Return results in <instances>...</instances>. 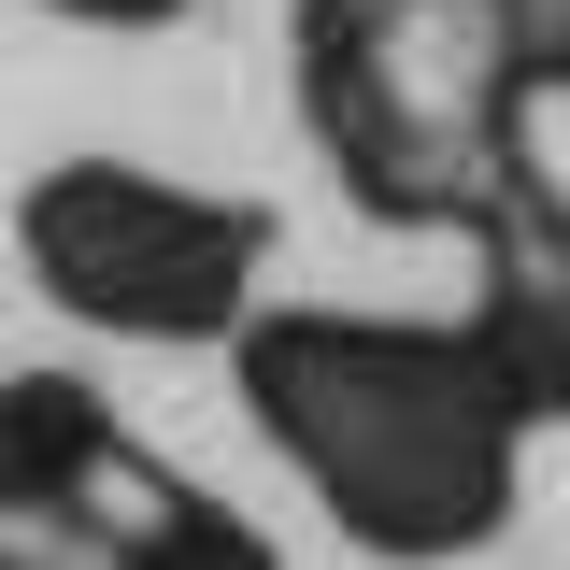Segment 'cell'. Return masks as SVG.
<instances>
[{
    "instance_id": "cell-1",
    "label": "cell",
    "mask_w": 570,
    "mask_h": 570,
    "mask_svg": "<svg viewBox=\"0 0 570 570\" xmlns=\"http://www.w3.org/2000/svg\"><path fill=\"white\" fill-rule=\"evenodd\" d=\"M228 385L285 485L314 499L371 570H456L528 513V400L485 356L471 314H343V299H272Z\"/></svg>"
},
{
    "instance_id": "cell-2",
    "label": "cell",
    "mask_w": 570,
    "mask_h": 570,
    "mask_svg": "<svg viewBox=\"0 0 570 570\" xmlns=\"http://www.w3.org/2000/svg\"><path fill=\"white\" fill-rule=\"evenodd\" d=\"M570 71V0H299L285 100L371 228H471L542 157L528 115Z\"/></svg>"
},
{
    "instance_id": "cell-3",
    "label": "cell",
    "mask_w": 570,
    "mask_h": 570,
    "mask_svg": "<svg viewBox=\"0 0 570 570\" xmlns=\"http://www.w3.org/2000/svg\"><path fill=\"white\" fill-rule=\"evenodd\" d=\"M14 257L86 343L200 356L272 314V200L186 186L157 157H58L14 200Z\"/></svg>"
},
{
    "instance_id": "cell-4",
    "label": "cell",
    "mask_w": 570,
    "mask_h": 570,
    "mask_svg": "<svg viewBox=\"0 0 570 570\" xmlns=\"http://www.w3.org/2000/svg\"><path fill=\"white\" fill-rule=\"evenodd\" d=\"M171 499H186V471L86 371H14L0 385V528H43L71 557H129Z\"/></svg>"
},
{
    "instance_id": "cell-5",
    "label": "cell",
    "mask_w": 570,
    "mask_h": 570,
    "mask_svg": "<svg viewBox=\"0 0 570 570\" xmlns=\"http://www.w3.org/2000/svg\"><path fill=\"white\" fill-rule=\"evenodd\" d=\"M456 257H471V299H456V314H471L485 356L513 371L528 428H570V186L528 157V171L456 228Z\"/></svg>"
},
{
    "instance_id": "cell-6",
    "label": "cell",
    "mask_w": 570,
    "mask_h": 570,
    "mask_svg": "<svg viewBox=\"0 0 570 570\" xmlns=\"http://www.w3.org/2000/svg\"><path fill=\"white\" fill-rule=\"evenodd\" d=\"M100 570H285V542L257 528V513H228L214 485H186V499L129 542V557H100Z\"/></svg>"
},
{
    "instance_id": "cell-7",
    "label": "cell",
    "mask_w": 570,
    "mask_h": 570,
    "mask_svg": "<svg viewBox=\"0 0 570 570\" xmlns=\"http://www.w3.org/2000/svg\"><path fill=\"white\" fill-rule=\"evenodd\" d=\"M43 14H71V29H171L186 0H43Z\"/></svg>"
},
{
    "instance_id": "cell-8",
    "label": "cell",
    "mask_w": 570,
    "mask_h": 570,
    "mask_svg": "<svg viewBox=\"0 0 570 570\" xmlns=\"http://www.w3.org/2000/svg\"><path fill=\"white\" fill-rule=\"evenodd\" d=\"M0 570H100V557H71V542H43V528H0Z\"/></svg>"
},
{
    "instance_id": "cell-9",
    "label": "cell",
    "mask_w": 570,
    "mask_h": 570,
    "mask_svg": "<svg viewBox=\"0 0 570 570\" xmlns=\"http://www.w3.org/2000/svg\"><path fill=\"white\" fill-rule=\"evenodd\" d=\"M557 100H570V71H557Z\"/></svg>"
}]
</instances>
